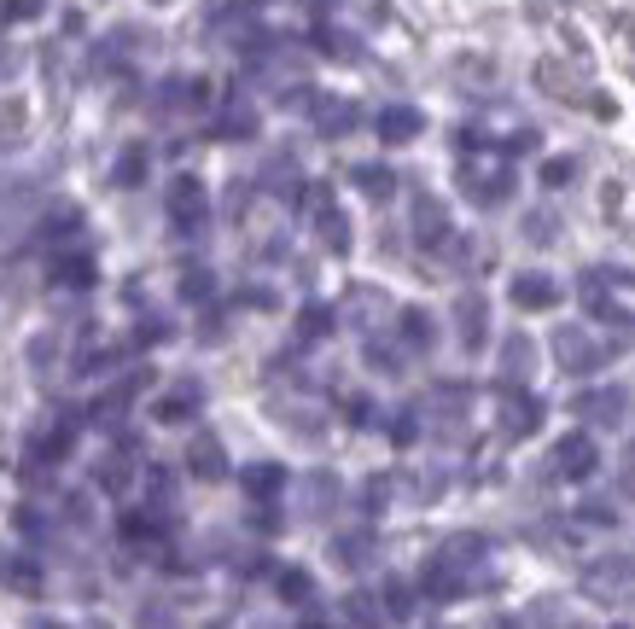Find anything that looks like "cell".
I'll return each instance as SVG.
<instances>
[{"label": "cell", "mask_w": 635, "mask_h": 629, "mask_svg": "<svg viewBox=\"0 0 635 629\" xmlns=\"http://www.w3.org/2000/svg\"><path fill=\"white\" fill-rule=\"evenodd\" d=\"M100 484H105V490H123V484H129V466H123V461H105L100 466Z\"/></svg>", "instance_id": "12"}, {"label": "cell", "mask_w": 635, "mask_h": 629, "mask_svg": "<svg viewBox=\"0 0 635 629\" xmlns=\"http://www.w3.org/2000/svg\"><path fill=\"white\" fill-rule=\"evenodd\" d=\"M193 408H199V385H175V391L158 402V420H169V426H175V420H187Z\"/></svg>", "instance_id": "3"}, {"label": "cell", "mask_w": 635, "mask_h": 629, "mask_svg": "<svg viewBox=\"0 0 635 629\" xmlns=\"http://www.w3.org/2000/svg\"><path fill=\"white\" fill-rule=\"evenodd\" d=\"M513 303H525V309H548V303H554V286H548V280H519V286H513Z\"/></svg>", "instance_id": "8"}, {"label": "cell", "mask_w": 635, "mask_h": 629, "mask_svg": "<svg viewBox=\"0 0 635 629\" xmlns=\"http://www.w3.org/2000/svg\"><path fill=\"white\" fill-rule=\"evenodd\" d=\"M53 280H59V286H76V292H82V286H94L100 274H94V263H88V257H65V263H53Z\"/></svg>", "instance_id": "6"}, {"label": "cell", "mask_w": 635, "mask_h": 629, "mask_svg": "<svg viewBox=\"0 0 635 629\" xmlns=\"http://www.w3.org/2000/svg\"><path fill=\"white\" fill-rule=\"evenodd\" d=\"M187 466H193L199 478H222V449H216V437H199V443L187 449Z\"/></svg>", "instance_id": "5"}, {"label": "cell", "mask_w": 635, "mask_h": 629, "mask_svg": "<svg viewBox=\"0 0 635 629\" xmlns=\"http://www.w3.org/2000/svg\"><path fill=\"white\" fill-rule=\"evenodd\" d=\"M111 181H117V187H140V181H146V152L129 146V152L117 158V169H111Z\"/></svg>", "instance_id": "7"}, {"label": "cell", "mask_w": 635, "mask_h": 629, "mask_svg": "<svg viewBox=\"0 0 635 629\" xmlns=\"http://www.w3.org/2000/svg\"><path fill=\"white\" fill-rule=\"evenodd\" d=\"M274 484H280V472H274V466H251V472H245V490H257V496H268Z\"/></svg>", "instance_id": "10"}, {"label": "cell", "mask_w": 635, "mask_h": 629, "mask_svg": "<svg viewBox=\"0 0 635 629\" xmlns=\"http://www.w3.org/2000/svg\"><path fill=\"white\" fill-rule=\"evenodd\" d=\"M70 437H76V426L41 431V437H35V461H41V466H59V461L70 455Z\"/></svg>", "instance_id": "2"}, {"label": "cell", "mask_w": 635, "mask_h": 629, "mask_svg": "<svg viewBox=\"0 0 635 629\" xmlns=\"http://www.w3.org/2000/svg\"><path fill=\"white\" fill-rule=\"evenodd\" d=\"M169 216H175L181 228H193V222L204 216V187L193 181V175H181V181L169 187Z\"/></svg>", "instance_id": "1"}, {"label": "cell", "mask_w": 635, "mask_h": 629, "mask_svg": "<svg viewBox=\"0 0 635 629\" xmlns=\"http://www.w3.org/2000/svg\"><path fill=\"white\" fill-rule=\"evenodd\" d=\"M554 461H560V472H571V478H583V472L595 466V455H589V443H583V437H566V443L554 449Z\"/></svg>", "instance_id": "4"}, {"label": "cell", "mask_w": 635, "mask_h": 629, "mask_svg": "<svg viewBox=\"0 0 635 629\" xmlns=\"http://www.w3.org/2000/svg\"><path fill=\"white\" fill-rule=\"evenodd\" d=\"M379 129H385V140H414L420 117H414V111H385V123H379Z\"/></svg>", "instance_id": "9"}, {"label": "cell", "mask_w": 635, "mask_h": 629, "mask_svg": "<svg viewBox=\"0 0 635 629\" xmlns=\"http://www.w3.org/2000/svg\"><path fill=\"white\" fill-rule=\"evenodd\" d=\"M6 583H12L18 595H35V589H41V577H35V565H12V571H6Z\"/></svg>", "instance_id": "11"}]
</instances>
